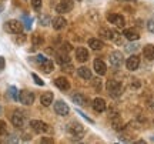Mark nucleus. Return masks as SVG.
Here are the masks:
<instances>
[{
	"label": "nucleus",
	"instance_id": "obj_18",
	"mask_svg": "<svg viewBox=\"0 0 154 144\" xmlns=\"http://www.w3.org/2000/svg\"><path fill=\"white\" fill-rule=\"evenodd\" d=\"M88 57H90V54H88L87 49H84V47H77L76 49V59L80 61V63L87 61Z\"/></svg>",
	"mask_w": 154,
	"mask_h": 144
},
{
	"label": "nucleus",
	"instance_id": "obj_33",
	"mask_svg": "<svg viewBox=\"0 0 154 144\" xmlns=\"http://www.w3.org/2000/svg\"><path fill=\"white\" fill-rule=\"evenodd\" d=\"M76 111H77V114H80V116H82L83 118H84V120H87L88 123H91V124H93V123H94V120H93V118H90V117H88L87 114H84V113H83L82 110H76Z\"/></svg>",
	"mask_w": 154,
	"mask_h": 144
},
{
	"label": "nucleus",
	"instance_id": "obj_25",
	"mask_svg": "<svg viewBox=\"0 0 154 144\" xmlns=\"http://www.w3.org/2000/svg\"><path fill=\"white\" fill-rule=\"evenodd\" d=\"M111 124H113V128L114 130H121V128L124 127L123 126V120H121V117L119 114H116V116L111 117Z\"/></svg>",
	"mask_w": 154,
	"mask_h": 144
},
{
	"label": "nucleus",
	"instance_id": "obj_28",
	"mask_svg": "<svg viewBox=\"0 0 154 144\" xmlns=\"http://www.w3.org/2000/svg\"><path fill=\"white\" fill-rule=\"evenodd\" d=\"M91 86H93V89L96 90V91H100L101 90V78L100 77H96V78H93L91 77Z\"/></svg>",
	"mask_w": 154,
	"mask_h": 144
},
{
	"label": "nucleus",
	"instance_id": "obj_36",
	"mask_svg": "<svg viewBox=\"0 0 154 144\" xmlns=\"http://www.w3.org/2000/svg\"><path fill=\"white\" fill-rule=\"evenodd\" d=\"M23 20H24L26 29H30V27H32V19H30V17H27L26 14H24V16H23Z\"/></svg>",
	"mask_w": 154,
	"mask_h": 144
},
{
	"label": "nucleus",
	"instance_id": "obj_40",
	"mask_svg": "<svg viewBox=\"0 0 154 144\" xmlns=\"http://www.w3.org/2000/svg\"><path fill=\"white\" fill-rule=\"evenodd\" d=\"M42 143H53V139H42Z\"/></svg>",
	"mask_w": 154,
	"mask_h": 144
},
{
	"label": "nucleus",
	"instance_id": "obj_41",
	"mask_svg": "<svg viewBox=\"0 0 154 144\" xmlns=\"http://www.w3.org/2000/svg\"><path fill=\"white\" fill-rule=\"evenodd\" d=\"M127 2H137V0H127Z\"/></svg>",
	"mask_w": 154,
	"mask_h": 144
},
{
	"label": "nucleus",
	"instance_id": "obj_15",
	"mask_svg": "<svg viewBox=\"0 0 154 144\" xmlns=\"http://www.w3.org/2000/svg\"><path fill=\"white\" fill-rule=\"evenodd\" d=\"M54 84H56V87L60 89L61 91H67V90L70 89V81L66 77H57L54 80Z\"/></svg>",
	"mask_w": 154,
	"mask_h": 144
},
{
	"label": "nucleus",
	"instance_id": "obj_14",
	"mask_svg": "<svg viewBox=\"0 0 154 144\" xmlns=\"http://www.w3.org/2000/svg\"><path fill=\"white\" fill-rule=\"evenodd\" d=\"M73 103L76 106H82V107H84V106H88L90 103H88V97L87 96L82 94V93H77V94H74L72 97Z\"/></svg>",
	"mask_w": 154,
	"mask_h": 144
},
{
	"label": "nucleus",
	"instance_id": "obj_6",
	"mask_svg": "<svg viewBox=\"0 0 154 144\" xmlns=\"http://www.w3.org/2000/svg\"><path fill=\"white\" fill-rule=\"evenodd\" d=\"M54 111L56 114H59L61 117H66L69 116V113H70V107L63 101V100H57L54 103Z\"/></svg>",
	"mask_w": 154,
	"mask_h": 144
},
{
	"label": "nucleus",
	"instance_id": "obj_23",
	"mask_svg": "<svg viewBox=\"0 0 154 144\" xmlns=\"http://www.w3.org/2000/svg\"><path fill=\"white\" fill-rule=\"evenodd\" d=\"M88 46H90V49H93V50H101L104 47V43L101 40L93 37V39H88Z\"/></svg>",
	"mask_w": 154,
	"mask_h": 144
},
{
	"label": "nucleus",
	"instance_id": "obj_32",
	"mask_svg": "<svg viewBox=\"0 0 154 144\" xmlns=\"http://www.w3.org/2000/svg\"><path fill=\"white\" fill-rule=\"evenodd\" d=\"M32 77H33V80H34V83H36V84H38V86H44V81L38 77L36 73H32Z\"/></svg>",
	"mask_w": 154,
	"mask_h": 144
},
{
	"label": "nucleus",
	"instance_id": "obj_35",
	"mask_svg": "<svg viewBox=\"0 0 154 144\" xmlns=\"http://www.w3.org/2000/svg\"><path fill=\"white\" fill-rule=\"evenodd\" d=\"M72 49L73 47H72L70 43H63V46H61V51H64V53H69Z\"/></svg>",
	"mask_w": 154,
	"mask_h": 144
},
{
	"label": "nucleus",
	"instance_id": "obj_39",
	"mask_svg": "<svg viewBox=\"0 0 154 144\" xmlns=\"http://www.w3.org/2000/svg\"><path fill=\"white\" fill-rule=\"evenodd\" d=\"M5 64H6L5 57H0V70H3V69H5Z\"/></svg>",
	"mask_w": 154,
	"mask_h": 144
},
{
	"label": "nucleus",
	"instance_id": "obj_19",
	"mask_svg": "<svg viewBox=\"0 0 154 144\" xmlns=\"http://www.w3.org/2000/svg\"><path fill=\"white\" fill-rule=\"evenodd\" d=\"M53 100H54L53 93H51V91H46V93H43L42 97H40V103H42L44 107H49V106L53 103Z\"/></svg>",
	"mask_w": 154,
	"mask_h": 144
},
{
	"label": "nucleus",
	"instance_id": "obj_43",
	"mask_svg": "<svg viewBox=\"0 0 154 144\" xmlns=\"http://www.w3.org/2000/svg\"><path fill=\"white\" fill-rule=\"evenodd\" d=\"M77 2H83V0H77Z\"/></svg>",
	"mask_w": 154,
	"mask_h": 144
},
{
	"label": "nucleus",
	"instance_id": "obj_1",
	"mask_svg": "<svg viewBox=\"0 0 154 144\" xmlns=\"http://www.w3.org/2000/svg\"><path fill=\"white\" fill-rule=\"evenodd\" d=\"M106 90L109 91V94L111 97H119L121 96L123 93V86H121L120 81H117V80H109L107 83H106Z\"/></svg>",
	"mask_w": 154,
	"mask_h": 144
},
{
	"label": "nucleus",
	"instance_id": "obj_34",
	"mask_svg": "<svg viewBox=\"0 0 154 144\" xmlns=\"http://www.w3.org/2000/svg\"><path fill=\"white\" fill-rule=\"evenodd\" d=\"M147 30H149L150 33H154V17L147 22Z\"/></svg>",
	"mask_w": 154,
	"mask_h": 144
},
{
	"label": "nucleus",
	"instance_id": "obj_31",
	"mask_svg": "<svg viewBox=\"0 0 154 144\" xmlns=\"http://www.w3.org/2000/svg\"><path fill=\"white\" fill-rule=\"evenodd\" d=\"M30 2H32V7L34 10H40L42 9V5H43L42 0H30Z\"/></svg>",
	"mask_w": 154,
	"mask_h": 144
},
{
	"label": "nucleus",
	"instance_id": "obj_22",
	"mask_svg": "<svg viewBox=\"0 0 154 144\" xmlns=\"http://www.w3.org/2000/svg\"><path fill=\"white\" fill-rule=\"evenodd\" d=\"M40 67H42V70H43L44 73L49 74V73H51L53 70H54V63H53L51 60H49V59H46V60L40 64Z\"/></svg>",
	"mask_w": 154,
	"mask_h": 144
},
{
	"label": "nucleus",
	"instance_id": "obj_10",
	"mask_svg": "<svg viewBox=\"0 0 154 144\" xmlns=\"http://www.w3.org/2000/svg\"><path fill=\"white\" fill-rule=\"evenodd\" d=\"M126 67H127V70H130V72H136L138 67H140V57L136 54L130 56L126 60Z\"/></svg>",
	"mask_w": 154,
	"mask_h": 144
},
{
	"label": "nucleus",
	"instance_id": "obj_3",
	"mask_svg": "<svg viewBox=\"0 0 154 144\" xmlns=\"http://www.w3.org/2000/svg\"><path fill=\"white\" fill-rule=\"evenodd\" d=\"M30 127H32V130H33L34 133H37V134L47 133L50 130L49 124H46V123L42 121V120H32V121H30Z\"/></svg>",
	"mask_w": 154,
	"mask_h": 144
},
{
	"label": "nucleus",
	"instance_id": "obj_17",
	"mask_svg": "<svg viewBox=\"0 0 154 144\" xmlns=\"http://www.w3.org/2000/svg\"><path fill=\"white\" fill-rule=\"evenodd\" d=\"M123 36H124L127 40H130V41H137V40L140 39V34H138V32H137V30H134V29H124Z\"/></svg>",
	"mask_w": 154,
	"mask_h": 144
},
{
	"label": "nucleus",
	"instance_id": "obj_37",
	"mask_svg": "<svg viewBox=\"0 0 154 144\" xmlns=\"http://www.w3.org/2000/svg\"><path fill=\"white\" fill-rule=\"evenodd\" d=\"M6 133V123L3 120H0V136H3Z\"/></svg>",
	"mask_w": 154,
	"mask_h": 144
},
{
	"label": "nucleus",
	"instance_id": "obj_24",
	"mask_svg": "<svg viewBox=\"0 0 154 144\" xmlns=\"http://www.w3.org/2000/svg\"><path fill=\"white\" fill-rule=\"evenodd\" d=\"M56 61H57L60 66H63V64L70 63V57H69V54H67V53H64V51H60L59 54L56 56Z\"/></svg>",
	"mask_w": 154,
	"mask_h": 144
},
{
	"label": "nucleus",
	"instance_id": "obj_16",
	"mask_svg": "<svg viewBox=\"0 0 154 144\" xmlns=\"http://www.w3.org/2000/svg\"><path fill=\"white\" fill-rule=\"evenodd\" d=\"M51 24H53V29L59 32V30H61V29L66 27L67 20L63 16H57V17H54V19L51 20Z\"/></svg>",
	"mask_w": 154,
	"mask_h": 144
},
{
	"label": "nucleus",
	"instance_id": "obj_30",
	"mask_svg": "<svg viewBox=\"0 0 154 144\" xmlns=\"http://www.w3.org/2000/svg\"><path fill=\"white\" fill-rule=\"evenodd\" d=\"M9 94H10V97L13 100H19V93H17V89L14 86H10V87H9Z\"/></svg>",
	"mask_w": 154,
	"mask_h": 144
},
{
	"label": "nucleus",
	"instance_id": "obj_12",
	"mask_svg": "<svg viewBox=\"0 0 154 144\" xmlns=\"http://www.w3.org/2000/svg\"><path fill=\"white\" fill-rule=\"evenodd\" d=\"M91 106H93L94 111H97V113H103V111L106 110V107H107V104H106V100L101 99V97H96V99L93 100Z\"/></svg>",
	"mask_w": 154,
	"mask_h": 144
},
{
	"label": "nucleus",
	"instance_id": "obj_8",
	"mask_svg": "<svg viewBox=\"0 0 154 144\" xmlns=\"http://www.w3.org/2000/svg\"><path fill=\"white\" fill-rule=\"evenodd\" d=\"M5 29L9 32V33L16 34V33H20V32H22L23 26H22V23L19 22V20H9V22L6 23Z\"/></svg>",
	"mask_w": 154,
	"mask_h": 144
},
{
	"label": "nucleus",
	"instance_id": "obj_4",
	"mask_svg": "<svg viewBox=\"0 0 154 144\" xmlns=\"http://www.w3.org/2000/svg\"><path fill=\"white\" fill-rule=\"evenodd\" d=\"M19 101L24 106H32L34 103V94L29 90H22L19 93Z\"/></svg>",
	"mask_w": 154,
	"mask_h": 144
},
{
	"label": "nucleus",
	"instance_id": "obj_38",
	"mask_svg": "<svg viewBox=\"0 0 154 144\" xmlns=\"http://www.w3.org/2000/svg\"><path fill=\"white\" fill-rule=\"evenodd\" d=\"M46 59H47V57H44L43 54H37V56H36V61H37L38 64H42V63H43Z\"/></svg>",
	"mask_w": 154,
	"mask_h": 144
},
{
	"label": "nucleus",
	"instance_id": "obj_13",
	"mask_svg": "<svg viewBox=\"0 0 154 144\" xmlns=\"http://www.w3.org/2000/svg\"><path fill=\"white\" fill-rule=\"evenodd\" d=\"M93 66H94L96 73H97L99 76H104L106 73H107V66H106V63L103 60H100V59H96V60H94Z\"/></svg>",
	"mask_w": 154,
	"mask_h": 144
},
{
	"label": "nucleus",
	"instance_id": "obj_26",
	"mask_svg": "<svg viewBox=\"0 0 154 144\" xmlns=\"http://www.w3.org/2000/svg\"><path fill=\"white\" fill-rule=\"evenodd\" d=\"M32 41H33V46H34V47H40V46L44 44V39L42 37V36H40V34H33Z\"/></svg>",
	"mask_w": 154,
	"mask_h": 144
},
{
	"label": "nucleus",
	"instance_id": "obj_9",
	"mask_svg": "<svg viewBox=\"0 0 154 144\" xmlns=\"http://www.w3.org/2000/svg\"><path fill=\"white\" fill-rule=\"evenodd\" d=\"M107 20H109V23L114 24V26H117V27H124V24H126L124 17L121 16V14H116V13L107 14Z\"/></svg>",
	"mask_w": 154,
	"mask_h": 144
},
{
	"label": "nucleus",
	"instance_id": "obj_11",
	"mask_svg": "<svg viewBox=\"0 0 154 144\" xmlns=\"http://www.w3.org/2000/svg\"><path fill=\"white\" fill-rule=\"evenodd\" d=\"M11 124L17 128H22L24 126V116L22 111H14V114L11 116Z\"/></svg>",
	"mask_w": 154,
	"mask_h": 144
},
{
	"label": "nucleus",
	"instance_id": "obj_29",
	"mask_svg": "<svg viewBox=\"0 0 154 144\" xmlns=\"http://www.w3.org/2000/svg\"><path fill=\"white\" fill-rule=\"evenodd\" d=\"M14 41H16L19 46H23L26 43V34H23L22 32L20 33H16V37H14Z\"/></svg>",
	"mask_w": 154,
	"mask_h": 144
},
{
	"label": "nucleus",
	"instance_id": "obj_21",
	"mask_svg": "<svg viewBox=\"0 0 154 144\" xmlns=\"http://www.w3.org/2000/svg\"><path fill=\"white\" fill-rule=\"evenodd\" d=\"M143 56L147 60H154V44H146L143 49Z\"/></svg>",
	"mask_w": 154,
	"mask_h": 144
},
{
	"label": "nucleus",
	"instance_id": "obj_2",
	"mask_svg": "<svg viewBox=\"0 0 154 144\" xmlns=\"http://www.w3.org/2000/svg\"><path fill=\"white\" fill-rule=\"evenodd\" d=\"M67 131L72 134V137H74L76 140H80L83 139V136H84V128L80 123H70L69 126H67Z\"/></svg>",
	"mask_w": 154,
	"mask_h": 144
},
{
	"label": "nucleus",
	"instance_id": "obj_20",
	"mask_svg": "<svg viewBox=\"0 0 154 144\" xmlns=\"http://www.w3.org/2000/svg\"><path fill=\"white\" fill-rule=\"evenodd\" d=\"M77 74H79L83 80H91V77H93V76H91V70L86 66L79 67V69H77Z\"/></svg>",
	"mask_w": 154,
	"mask_h": 144
},
{
	"label": "nucleus",
	"instance_id": "obj_27",
	"mask_svg": "<svg viewBox=\"0 0 154 144\" xmlns=\"http://www.w3.org/2000/svg\"><path fill=\"white\" fill-rule=\"evenodd\" d=\"M38 22L42 26H49L50 23H51V19H50L49 14H40L38 16Z\"/></svg>",
	"mask_w": 154,
	"mask_h": 144
},
{
	"label": "nucleus",
	"instance_id": "obj_42",
	"mask_svg": "<svg viewBox=\"0 0 154 144\" xmlns=\"http://www.w3.org/2000/svg\"><path fill=\"white\" fill-rule=\"evenodd\" d=\"M0 113H2V106H0Z\"/></svg>",
	"mask_w": 154,
	"mask_h": 144
},
{
	"label": "nucleus",
	"instance_id": "obj_5",
	"mask_svg": "<svg viewBox=\"0 0 154 144\" xmlns=\"http://www.w3.org/2000/svg\"><path fill=\"white\" fill-rule=\"evenodd\" d=\"M73 6H74V2H73V0H60V3L56 6V11H57L59 14L69 13V11L73 10Z\"/></svg>",
	"mask_w": 154,
	"mask_h": 144
},
{
	"label": "nucleus",
	"instance_id": "obj_7",
	"mask_svg": "<svg viewBox=\"0 0 154 144\" xmlns=\"http://www.w3.org/2000/svg\"><path fill=\"white\" fill-rule=\"evenodd\" d=\"M109 60H110V64L113 67H120L121 64H123V61H124V57H123V54H121V51L114 50V51H111L110 53Z\"/></svg>",
	"mask_w": 154,
	"mask_h": 144
}]
</instances>
